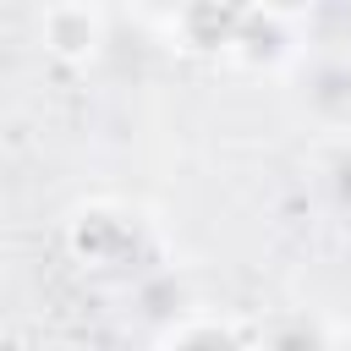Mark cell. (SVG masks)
Returning a JSON list of instances; mask_svg holds the SVG:
<instances>
[{
  "label": "cell",
  "instance_id": "1",
  "mask_svg": "<svg viewBox=\"0 0 351 351\" xmlns=\"http://www.w3.org/2000/svg\"><path fill=\"white\" fill-rule=\"evenodd\" d=\"M159 351H263V346H247L236 329H225L214 318H197V324H181Z\"/></svg>",
  "mask_w": 351,
  "mask_h": 351
},
{
  "label": "cell",
  "instance_id": "2",
  "mask_svg": "<svg viewBox=\"0 0 351 351\" xmlns=\"http://www.w3.org/2000/svg\"><path fill=\"white\" fill-rule=\"evenodd\" d=\"M335 351H351V340H346V346H335Z\"/></svg>",
  "mask_w": 351,
  "mask_h": 351
}]
</instances>
